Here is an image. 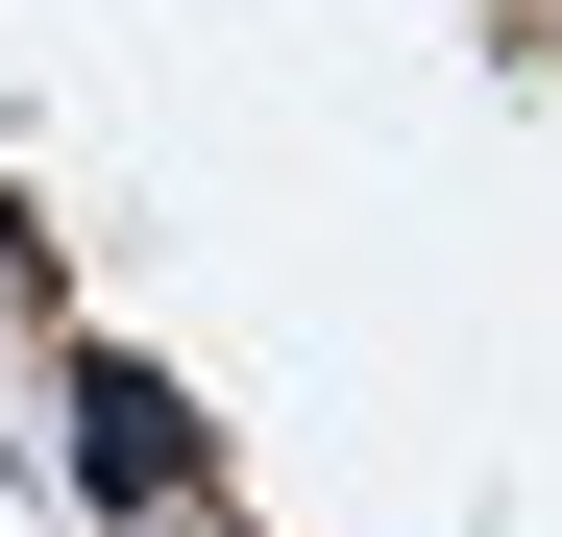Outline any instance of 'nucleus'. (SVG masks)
Masks as SVG:
<instances>
[{
	"instance_id": "f257e3e1",
	"label": "nucleus",
	"mask_w": 562,
	"mask_h": 537,
	"mask_svg": "<svg viewBox=\"0 0 562 537\" xmlns=\"http://www.w3.org/2000/svg\"><path fill=\"white\" fill-rule=\"evenodd\" d=\"M74 465H99L123 513H196V415H171L147 367H74Z\"/></svg>"
}]
</instances>
